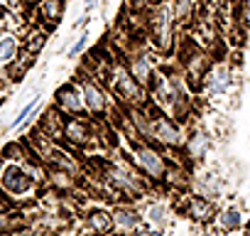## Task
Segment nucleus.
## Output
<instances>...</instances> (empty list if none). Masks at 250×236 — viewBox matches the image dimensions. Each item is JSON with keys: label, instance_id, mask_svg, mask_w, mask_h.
<instances>
[{"label": "nucleus", "instance_id": "25", "mask_svg": "<svg viewBox=\"0 0 250 236\" xmlns=\"http://www.w3.org/2000/svg\"><path fill=\"white\" fill-rule=\"evenodd\" d=\"M88 42H91V35H88V30H81V35L76 37V42L69 47V52H66V59H79L86 49H88Z\"/></svg>", "mask_w": 250, "mask_h": 236}, {"label": "nucleus", "instance_id": "17", "mask_svg": "<svg viewBox=\"0 0 250 236\" xmlns=\"http://www.w3.org/2000/svg\"><path fill=\"white\" fill-rule=\"evenodd\" d=\"M211 226H213L216 234H226V236L238 234V231L245 226V214H243V209H240L238 204L218 207V214H216V219H213Z\"/></svg>", "mask_w": 250, "mask_h": 236}, {"label": "nucleus", "instance_id": "16", "mask_svg": "<svg viewBox=\"0 0 250 236\" xmlns=\"http://www.w3.org/2000/svg\"><path fill=\"white\" fill-rule=\"evenodd\" d=\"M83 231L93 236H113V214L110 207H91L81 216Z\"/></svg>", "mask_w": 250, "mask_h": 236}, {"label": "nucleus", "instance_id": "18", "mask_svg": "<svg viewBox=\"0 0 250 236\" xmlns=\"http://www.w3.org/2000/svg\"><path fill=\"white\" fill-rule=\"evenodd\" d=\"M64 10H66V0H37V5H35L40 25L47 27L49 32H52V27H57L62 23Z\"/></svg>", "mask_w": 250, "mask_h": 236}, {"label": "nucleus", "instance_id": "11", "mask_svg": "<svg viewBox=\"0 0 250 236\" xmlns=\"http://www.w3.org/2000/svg\"><path fill=\"white\" fill-rule=\"evenodd\" d=\"M213 150V136L208 131H204L201 126H191L187 128V138H184V148L179 153V158L191 165V167H199L204 165V160L211 155Z\"/></svg>", "mask_w": 250, "mask_h": 236}, {"label": "nucleus", "instance_id": "13", "mask_svg": "<svg viewBox=\"0 0 250 236\" xmlns=\"http://www.w3.org/2000/svg\"><path fill=\"white\" fill-rule=\"evenodd\" d=\"M52 106H54L64 118H69V116L86 118V116H88V113H86V106H83V98H81V91H79V86H76L74 79L66 81V84H62V86L54 91Z\"/></svg>", "mask_w": 250, "mask_h": 236}, {"label": "nucleus", "instance_id": "4", "mask_svg": "<svg viewBox=\"0 0 250 236\" xmlns=\"http://www.w3.org/2000/svg\"><path fill=\"white\" fill-rule=\"evenodd\" d=\"M235 86V69H233V62L226 59V57H211L206 71H204V79L199 84V91L196 96L206 98L208 103L218 106L228 98V94L233 91Z\"/></svg>", "mask_w": 250, "mask_h": 236}, {"label": "nucleus", "instance_id": "19", "mask_svg": "<svg viewBox=\"0 0 250 236\" xmlns=\"http://www.w3.org/2000/svg\"><path fill=\"white\" fill-rule=\"evenodd\" d=\"M37 128H40L47 138H52L57 145H64V116H62L54 106L47 108V111L40 116Z\"/></svg>", "mask_w": 250, "mask_h": 236}, {"label": "nucleus", "instance_id": "22", "mask_svg": "<svg viewBox=\"0 0 250 236\" xmlns=\"http://www.w3.org/2000/svg\"><path fill=\"white\" fill-rule=\"evenodd\" d=\"M40 106H42V96L37 94V96H32V98L18 111V116L8 123V131H22V128H27V123L40 113Z\"/></svg>", "mask_w": 250, "mask_h": 236}, {"label": "nucleus", "instance_id": "27", "mask_svg": "<svg viewBox=\"0 0 250 236\" xmlns=\"http://www.w3.org/2000/svg\"><path fill=\"white\" fill-rule=\"evenodd\" d=\"M133 236H169V231H165V229H155V226H150V224H143Z\"/></svg>", "mask_w": 250, "mask_h": 236}, {"label": "nucleus", "instance_id": "24", "mask_svg": "<svg viewBox=\"0 0 250 236\" xmlns=\"http://www.w3.org/2000/svg\"><path fill=\"white\" fill-rule=\"evenodd\" d=\"M30 155H32V153H30L25 138H20V141H8V143L3 145V150H0V160H5V163H20V165H22Z\"/></svg>", "mask_w": 250, "mask_h": 236}, {"label": "nucleus", "instance_id": "28", "mask_svg": "<svg viewBox=\"0 0 250 236\" xmlns=\"http://www.w3.org/2000/svg\"><path fill=\"white\" fill-rule=\"evenodd\" d=\"M15 207H18V204H15L13 199H8V197H5L3 192H0V214H5V212H13Z\"/></svg>", "mask_w": 250, "mask_h": 236}, {"label": "nucleus", "instance_id": "1", "mask_svg": "<svg viewBox=\"0 0 250 236\" xmlns=\"http://www.w3.org/2000/svg\"><path fill=\"white\" fill-rule=\"evenodd\" d=\"M93 172H98L105 185L110 187V192L115 194L118 202H135L140 204L145 197L160 192L135 165L128 155H105V158H93L91 163H86Z\"/></svg>", "mask_w": 250, "mask_h": 236}, {"label": "nucleus", "instance_id": "5", "mask_svg": "<svg viewBox=\"0 0 250 236\" xmlns=\"http://www.w3.org/2000/svg\"><path fill=\"white\" fill-rule=\"evenodd\" d=\"M128 145H130L128 158L133 160V165L157 189H162V182H165V175H167V167H169L172 155L167 150H162L157 143H147V141H138V143H128Z\"/></svg>", "mask_w": 250, "mask_h": 236}, {"label": "nucleus", "instance_id": "6", "mask_svg": "<svg viewBox=\"0 0 250 236\" xmlns=\"http://www.w3.org/2000/svg\"><path fill=\"white\" fill-rule=\"evenodd\" d=\"M79 91H81V98H83V106H86V113L93 121H108L113 108L118 106L115 98L110 96V91L105 89V84H101L93 74L79 69V74L74 76Z\"/></svg>", "mask_w": 250, "mask_h": 236}, {"label": "nucleus", "instance_id": "7", "mask_svg": "<svg viewBox=\"0 0 250 236\" xmlns=\"http://www.w3.org/2000/svg\"><path fill=\"white\" fill-rule=\"evenodd\" d=\"M0 192L8 199H13L15 204H22V202H30L37 197L40 185L27 175V170L20 163L0 160Z\"/></svg>", "mask_w": 250, "mask_h": 236}, {"label": "nucleus", "instance_id": "3", "mask_svg": "<svg viewBox=\"0 0 250 236\" xmlns=\"http://www.w3.org/2000/svg\"><path fill=\"white\" fill-rule=\"evenodd\" d=\"M147 42L157 57H172L179 45V23L172 13L169 3L155 5L147 10Z\"/></svg>", "mask_w": 250, "mask_h": 236}, {"label": "nucleus", "instance_id": "23", "mask_svg": "<svg viewBox=\"0 0 250 236\" xmlns=\"http://www.w3.org/2000/svg\"><path fill=\"white\" fill-rule=\"evenodd\" d=\"M172 5V13L179 23V27H189L199 13V0H167Z\"/></svg>", "mask_w": 250, "mask_h": 236}, {"label": "nucleus", "instance_id": "20", "mask_svg": "<svg viewBox=\"0 0 250 236\" xmlns=\"http://www.w3.org/2000/svg\"><path fill=\"white\" fill-rule=\"evenodd\" d=\"M52 192L62 194V197H71L76 189H79V177L66 172V170H57V167H49L47 165V182H44Z\"/></svg>", "mask_w": 250, "mask_h": 236}, {"label": "nucleus", "instance_id": "8", "mask_svg": "<svg viewBox=\"0 0 250 236\" xmlns=\"http://www.w3.org/2000/svg\"><path fill=\"white\" fill-rule=\"evenodd\" d=\"M184 138H187V126L182 121H177L174 116L155 108V121H152V143H157L162 150H167L169 155H179L184 148Z\"/></svg>", "mask_w": 250, "mask_h": 236}, {"label": "nucleus", "instance_id": "14", "mask_svg": "<svg viewBox=\"0 0 250 236\" xmlns=\"http://www.w3.org/2000/svg\"><path fill=\"white\" fill-rule=\"evenodd\" d=\"M189 192H191V194H199V197H206V199L218 202V199H223V194H226V182H223V177H221L218 172L199 167V170H194V172H191Z\"/></svg>", "mask_w": 250, "mask_h": 236}, {"label": "nucleus", "instance_id": "2", "mask_svg": "<svg viewBox=\"0 0 250 236\" xmlns=\"http://www.w3.org/2000/svg\"><path fill=\"white\" fill-rule=\"evenodd\" d=\"M103 84L110 91V96L115 98V103L123 106V108H138V106H147L150 103L147 89L135 81V76L130 74V69H128V64H125L123 57H115L108 64Z\"/></svg>", "mask_w": 250, "mask_h": 236}, {"label": "nucleus", "instance_id": "9", "mask_svg": "<svg viewBox=\"0 0 250 236\" xmlns=\"http://www.w3.org/2000/svg\"><path fill=\"white\" fill-rule=\"evenodd\" d=\"M64 148H69L74 153L98 150L93 118H88V116L86 118H76V116L64 118Z\"/></svg>", "mask_w": 250, "mask_h": 236}, {"label": "nucleus", "instance_id": "21", "mask_svg": "<svg viewBox=\"0 0 250 236\" xmlns=\"http://www.w3.org/2000/svg\"><path fill=\"white\" fill-rule=\"evenodd\" d=\"M22 52V35L15 30H3L0 32V64L10 67Z\"/></svg>", "mask_w": 250, "mask_h": 236}, {"label": "nucleus", "instance_id": "12", "mask_svg": "<svg viewBox=\"0 0 250 236\" xmlns=\"http://www.w3.org/2000/svg\"><path fill=\"white\" fill-rule=\"evenodd\" d=\"M110 214H113V236H133L145 224L140 204L135 202H113Z\"/></svg>", "mask_w": 250, "mask_h": 236}, {"label": "nucleus", "instance_id": "15", "mask_svg": "<svg viewBox=\"0 0 250 236\" xmlns=\"http://www.w3.org/2000/svg\"><path fill=\"white\" fill-rule=\"evenodd\" d=\"M143 202H145V204L140 207V212H143L145 224H150V226H155V229H165V231H169V226H172V221H174L172 202L157 199L155 194L145 197Z\"/></svg>", "mask_w": 250, "mask_h": 236}, {"label": "nucleus", "instance_id": "29", "mask_svg": "<svg viewBox=\"0 0 250 236\" xmlns=\"http://www.w3.org/2000/svg\"><path fill=\"white\" fill-rule=\"evenodd\" d=\"M96 8H98V0H86V3H83V13L86 15H91Z\"/></svg>", "mask_w": 250, "mask_h": 236}, {"label": "nucleus", "instance_id": "30", "mask_svg": "<svg viewBox=\"0 0 250 236\" xmlns=\"http://www.w3.org/2000/svg\"><path fill=\"white\" fill-rule=\"evenodd\" d=\"M83 236H93V234H83Z\"/></svg>", "mask_w": 250, "mask_h": 236}, {"label": "nucleus", "instance_id": "26", "mask_svg": "<svg viewBox=\"0 0 250 236\" xmlns=\"http://www.w3.org/2000/svg\"><path fill=\"white\" fill-rule=\"evenodd\" d=\"M238 23L245 27V30H250V0H240V8H238Z\"/></svg>", "mask_w": 250, "mask_h": 236}, {"label": "nucleus", "instance_id": "10", "mask_svg": "<svg viewBox=\"0 0 250 236\" xmlns=\"http://www.w3.org/2000/svg\"><path fill=\"white\" fill-rule=\"evenodd\" d=\"M177 214H182L187 221H191L196 226L208 229L213 224L216 214H218V202L187 192V194H179L177 197Z\"/></svg>", "mask_w": 250, "mask_h": 236}]
</instances>
